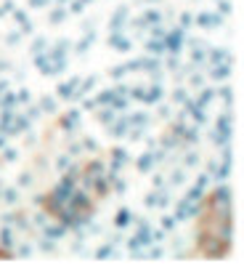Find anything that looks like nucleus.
<instances>
[{
  "label": "nucleus",
  "instance_id": "2",
  "mask_svg": "<svg viewBox=\"0 0 244 274\" xmlns=\"http://www.w3.org/2000/svg\"><path fill=\"white\" fill-rule=\"evenodd\" d=\"M178 43H181V37H178V35L170 37V48H178Z\"/></svg>",
  "mask_w": 244,
  "mask_h": 274
},
{
  "label": "nucleus",
  "instance_id": "1",
  "mask_svg": "<svg viewBox=\"0 0 244 274\" xmlns=\"http://www.w3.org/2000/svg\"><path fill=\"white\" fill-rule=\"evenodd\" d=\"M199 248H202V253L204 256H210V258H220V256H226L228 253V242H218L212 237V234H202L199 237Z\"/></svg>",
  "mask_w": 244,
  "mask_h": 274
},
{
  "label": "nucleus",
  "instance_id": "3",
  "mask_svg": "<svg viewBox=\"0 0 244 274\" xmlns=\"http://www.w3.org/2000/svg\"><path fill=\"white\" fill-rule=\"evenodd\" d=\"M128 216H130L128 211H122V213H119V219H117V221H119V224H125V221H128Z\"/></svg>",
  "mask_w": 244,
  "mask_h": 274
}]
</instances>
